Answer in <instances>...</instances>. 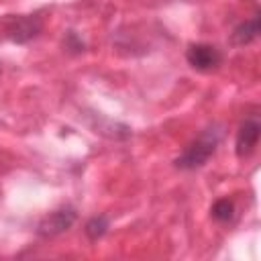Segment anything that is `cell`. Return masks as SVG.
Here are the masks:
<instances>
[{"instance_id": "obj_8", "label": "cell", "mask_w": 261, "mask_h": 261, "mask_svg": "<svg viewBox=\"0 0 261 261\" xmlns=\"http://www.w3.org/2000/svg\"><path fill=\"white\" fill-rule=\"evenodd\" d=\"M212 218L214 220H218V222H228V220H232V216H234V204H232V200H228V198H220V200H216L214 204H212Z\"/></svg>"}, {"instance_id": "obj_6", "label": "cell", "mask_w": 261, "mask_h": 261, "mask_svg": "<svg viewBox=\"0 0 261 261\" xmlns=\"http://www.w3.org/2000/svg\"><path fill=\"white\" fill-rule=\"evenodd\" d=\"M257 35H259V16L255 14L249 20L241 22L239 27H234V31L230 33V43L243 47V45H249L251 41H255Z\"/></svg>"}, {"instance_id": "obj_4", "label": "cell", "mask_w": 261, "mask_h": 261, "mask_svg": "<svg viewBox=\"0 0 261 261\" xmlns=\"http://www.w3.org/2000/svg\"><path fill=\"white\" fill-rule=\"evenodd\" d=\"M75 222V210L71 206H65V208H59L55 212H51L49 216H45L39 226H37V234L39 237H55V234H61L63 230H67L71 224Z\"/></svg>"}, {"instance_id": "obj_5", "label": "cell", "mask_w": 261, "mask_h": 261, "mask_svg": "<svg viewBox=\"0 0 261 261\" xmlns=\"http://www.w3.org/2000/svg\"><path fill=\"white\" fill-rule=\"evenodd\" d=\"M259 135H261V124H259V118L257 116H249L243 120V124L239 126L237 130V155L239 157H249L257 143H259Z\"/></svg>"}, {"instance_id": "obj_3", "label": "cell", "mask_w": 261, "mask_h": 261, "mask_svg": "<svg viewBox=\"0 0 261 261\" xmlns=\"http://www.w3.org/2000/svg\"><path fill=\"white\" fill-rule=\"evenodd\" d=\"M186 59L198 71H212V69H216L220 65L222 55H220V51L214 45H208V43H192L186 49Z\"/></svg>"}, {"instance_id": "obj_1", "label": "cell", "mask_w": 261, "mask_h": 261, "mask_svg": "<svg viewBox=\"0 0 261 261\" xmlns=\"http://www.w3.org/2000/svg\"><path fill=\"white\" fill-rule=\"evenodd\" d=\"M220 137H222V130L220 126H210L206 128L196 141H192L184 153L175 159V167L179 169H196V167H202L216 151L218 143H220Z\"/></svg>"}, {"instance_id": "obj_2", "label": "cell", "mask_w": 261, "mask_h": 261, "mask_svg": "<svg viewBox=\"0 0 261 261\" xmlns=\"http://www.w3.org/2000/svg\"><path fill=\"white\" fill-rule=\"evenodd\" d=\"M43 24L37 16H10L4 22V35L14 43H27L41 33Z\"/></svg>"}, {"instance_id": "obj_7", "label": "cell", "mask_w": 261, "mask_h": 261, "mask_svg": "<svg viewBox=\"0 0 261 261\" xmlns=\"http://www.w3.org/2000/svg\"><path fill=\"white\" fill-rule=\"evenodd\" d=\"M108 216H104V214H98V216H92L88 222H86V237L90 239V241H98L100 237H104V232L108 230Z\"/></svg>"}]
</instances>
